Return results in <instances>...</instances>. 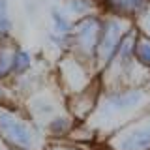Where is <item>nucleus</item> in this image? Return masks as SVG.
I'll return each mask as SVG.
<instances>
[{
    "instance_id": "obj_14",
    "label": "nucleus",
    "mask_w": 150,
    "mask_h": 150,
    "mask_svg": "<svg viewBox=\"0 0 150 150\" xmlns=\"http://www.w3.org/2000/svg\"><path fill=\"white\" fill-rule=\"evenodd\" d=\"M15 41H0V83L11 81V56L15 49Z\"/></svg>"
},
{
    "instance_id": "obj_4",
    "label": "nucleus",
    "mask_w": 150,
    "mask_h": 150,
    "mask_svg": "<svg viewBox=\"0 0 150 150\" xmlns=\"http://www.w3.org/2000/svg\"><path fill=\"white\" fill-rule=\"evenodd\" d=\"M103 13H92L73 23L71 30V53L96 68V56L101 38Z\"/></svg>"
},
{
    "instance_id": "obj_20",
    "label": "nucleus",
    "mask_w": 150,
    "mask_h": 150,
    "mask_svg": "<svg viewBox=\"0 0 150 150\" xmlns=\"http://www.w3.org/2000/svg\"><path fill=\"white\" fill-rule=\"evenodd\" d=\"M0 150H17V148H13L11 144H8L6 141H4L2 137H0Z\"/></svg>"
},
{
    "instance_id": "obj_19",
    "label": "nucleus",
    "mask_w": 150,
    "mask_h": 150,
    "mask_svg": "<svg viewBox=\"0 0 150 150\" xmlns=\"http://www.w3.org/2000/svg\"><path fill=\"white\" fill-rule=\"evenodd\" d=\"M135 26H137V30L143 36L150 38V6L144 9V11L141 13L137 19H135Z\"/></svg>"
},
{
    "instance_id": "obj_12",
    "label": "nucleus",
    "mask_w": 150,
    "mask_h": 150,
    "mask_svg": "<svg viewBox=\"0 0 150 150\" xmlns=\"http://www.w3.org/2000/svg\"><path fill=\"white\" fill-rule=\"evenodd\" d=\"M36 68V58L28 49L21 45H15L13 49V56H11V81L17 77H23L25 73L32 71Z\"/></svg>"
},
{
    "instance_id": "obj_17",
    "label": "nucleus",
    "mask_w": 150,
    "mask_h": 150,
    "mask_svg": "<svg viewBox=\"0 0 150 150\" xmlns=\"http://www.w3.org/2000/svg\"><path fill=\"white\" fill-rule=\"evenodd\" d=\"M11 34H13V23L9 17L8 0H0V41L13 40Z\"/></svg>"
},
{
    "instance_id": "obj_7",
    "label": "nucleus",
    "mask_w": 150,
    "mask_h": 150,
    "mask_svg": "<svg viewBox=\"0 0 150 150\" xmlns=\"http://www.w3.org/2000/svg\"><path fill=\"white\" fill-rule=\"evenodd\" d=\"M109 150H150V111L105 137Z\"/></svg>"
},
{
    "instance_id": "obj_10",
    "label": "nucleus",
    "mask_w": 150,
    "mask_h": 150,
    "mask_svg": "<svg viewBox=\"0 0 150 150\" xmlns=\"http://www.w3.org/2000/svg\"><path fill=\"white\" fill-rule=\"evenodd\" d=\"M75 126H77V120L68 111H62L58 115H54L43 126V131H45L47 139H68Z\"/></svg>"
},
{
    "instance_id": "obj_11",
    "label": "nucleus",
    "mask_w": 150,
    "mask_h": 150,
    "mask_svg": "<svg viewBox=\"0 0 150 150\" xmlns=\"http://www.w3.org/2000/svg\"><path fill=\"white\" fill-rule=\"evenodd\" d=\"M69 141H73L75 144H79V146H84V148H94L98 146V143L103 141V137L100 135V131H98L90 122H77V126L73 128V131L69 133Z\"/></svg>"
},
{
    "instance_id": "obj_16",
    "label": "nucleus",
    "mask_w": 150,
    "mask_h": 150,
    "mask_svg": "<svg viewBox=\"0 0 150 150\" xmlns=\"http://www.w3.org/2000/svg\"><path fill=\"white\" fill-rule=\"evenodd\" d=\"M135 58L141 64V68L150 73V38L143 36L141 32L137 38V45H135Z\"/></svg>"
},
{
    "instance_id": "obj_18",
    "label": "nucleus",
    "mask_w": 150,
    "mask_h": 150,
    "mask_svg": "<svg viewBox=\"0 0 150 150\" xmlns=\"http://www.w3.org/2000/svg\"><path fill=\"white\" fill-rule=\"evenodd\" d=\"M43 150H88V148L79 146L69 139H49Z\"/></svg>"
},
{
    "instance_id": "obj_6",
    "label": "nucleus",
    "mask_w": 150,
    "mask_h": 150,
    "mask_svg": "<svg viewBox=\"0 0 150 150\" xmlns=\"http://www.w3.org/2000/svg\"><path fill=\"white\" fill-rule=\"evenodd\" d=\"M23 107L43 128L54 115L66 111V96L53 81V84H45L43 88H40L28 98H25Z\"/></svg>"
},
{
    "instance_id": "obj_2",
    "label": "nucleus",
    "mask_w": 150,
    "mask_h": 150,
    "mask_svg": "<svg viewBox=\"0 0 150 150\" xmlns=\"http://www.w3.org/2000/svg\"><path fill=\"white\" fill-rule=\"evenodd\" d=\"M0 137L17 150H43L47 135L25 111L23 101L0 103Z\"/></svg>"
},
{
    "instance_id": "obj_5",
    "label": "nucleus",
    "mask_w": 150,
    "mask_h": 150,
    "mask_svg": "<svg viewBox=\"0 0 150 150\" xmlns=\"http://www.w3.org/2000/svg\"><path fill=\"white\" fill-rule=\"evenodd\" d=\"M135 23L124 17L116 15H103V26H101V38H100V47H98V56H96V69L101 73L103 69L115 60L116 53L120 49L122 40L126 34L133 28Z\"/></svg>"
},
{
    "instance_id": "obj_13",
    "label": "nucleus",
    "mask_w": 150,
    "mask_h": 150,
    "mask_svg": "<svg viewBox=\"0 0 150 150\" xmlns=\"http://www.w3.org/2000/svg\"><path fill=\"white\" fill-rule=\"evenodd\" d=\"M62 8L73 21L100 11L96 0H62Z\"/></svg>"
},
{
    "instance_id": "obj_9",
    "label": "nucleus",
    "mask_w": 150,
    "mask_h": 150,
    "mask_svg": "<svg viewBox=\"0 0 150 150\" xmlns=\"http://www.w3.org/2000/svg\"><path fill=\"white\" fill-rule=\"evenodd\" d=\"M148 6H150V0H105L100 6V13L124 17L135 23V19Z\"/></svg>"
},
{
    "instance_id": "obj_3",
    "label": "nucleus",
    "mask_w": 150,
    "mask_h": 150,
    "mask_svg": "<svg viewBox=\"0 0 150 150\" xmlns=\"http://www.w3.org/2000/svg\"><path fill=\"white\" fill-rule=\"evenodd\" d=\"M98 75L100 73L94 66L81 60L73 53H66L60 54V58L56 60L53 79L56 86L64 92V96H71L88 88L98 79Z\"/></svg>"
},
{
    "instance_id": "obj_15",
    "label": "nucleus",
    "mask_w": 150,
    "mask_h": 150,
    "mask_svg": "<svg viewBox=\"0 0 150 150\" xmlns=\"http://www.w3.org/2000/svg\"><path fill=\"white\" fill-rule=\"evenodd\" d=\"M51 23H53V32L56 34H71L75 21L66 13L64 8L53 6L51 8Z\"/></svg>"
},
{
    "instance_id": "obj_1",
    "label": "nucleus",
    "mask_w": 150,
    "mask_h": 150,
    "mask_svg": "<svg viewBox=\"0 0 150 150\" xmlns=\"http://www.w3.org/2000/svg\"><path fill=\"white\" fill-rule=\"evenodd\" d=\"M146 111H150V83L103 88L100 103L88 122L105 141V137Z\"/></svg>"
},
{
    "instance_id": "obj_8",
    "label": "nucleus",
    "mask_w": 150,
    "mask_h": 150,
    "mask_svg": "<svg viewBox=\"0 0 150 150\" xmlns=\"http://www.w3.org/2000/svg\"><path fill=\"white\" fill-rule=\"evenodd\" d=\"M101 92H103V83L98 75V79L88 88L77 94H71V96H66V111L77 122H88L96 111L98 103H100Z\"/></svg>"
}]
</instances>
